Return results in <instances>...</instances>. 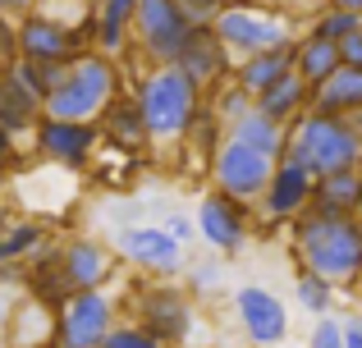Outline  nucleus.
I'll return each instance as SVG.
<instances>
[{
    "instance_id": "nucleus-1",
    "label": "nucleus",
    "mask_w": 362,
    "mask_h": 348,
    "mask_svg": "<svg viewBox=\"0 0 362 348\" xmlns=\"http://www.w3.org/2000/svg\"><path fill=\"white\" fill-rule=\"evenodd\" d=\"M289 224L298 266L326 275L335 289H354L362 280V215H330L308 206Z\"/></svg>"
},
{
    "instance_id": "nucleus-2",
    "label": "nucleus",
    "mask_w": 362,
    "mask_h": 348,
    "mask_svg": "<svg viewBox=\"0 0 362 348\" xmlns=\"http://www.w3.org/2000/svg\"><path fill=\"white\" fill-rule=\"evenodd\" d=\"M133 97L142 106L151 143H188L206 106V92L179 64H142V73L133 78Z\"/></svg>"
},
{
    "instance_id": "nucleus-3",
    "label": "nucleus",
    "mask_w": 362,
    "mask_h": 348,
    "mask_svg": "<svg viewBox=\"0 0 362 348\" xmlns=\"http://www.w3.org/2000/svg\"><path fill=\"white\" fill-rule=\"evenodd\" d=\"M303 161L312 174H335V170H358L362 165V133L354 115H326V110H308L289 124L284 152Z\"/></svg>"
},
{
    "instance_id": "nucleus-4",
    "label": "nucleus",
    "mask_w": 362,
    "mask_h": 348,
    "mask_svg": "<svg viewBox=\"0 0 362 348\" xmlns=\"http://www.w3.org/2000/svg\"><path fill=\"white\" fill-rule=\"evenodd\" d=\"M129 88V64L106 51H83L64 69L60 88L46 97V115L60 119H97L119 92Z\"/></svg>"
},
{
    "instance_id": "nucleus-5",
    "label": "nucleus",
    "mask_w": 362,
    "mask_h": 348,
    "mask_svg": "<svg viewBox=\"0 0 362 348\" xmlns=\"http://www.w3.org/2000/svg\"><path fill=\"white\" fill-rule=\"evenodd\" d=\"M211 28L234 51V60H243V55H252V51H271V46L293 42V18L280 14V9H271V5H252V0H225Z\"/></svg>"
},
{
    "instance_id": "nucleus-6",
    "label": "nucleus",
    "mask_w": 362,
    "mask_h": 348,
    "mask_svg": "<svg viewBox=\"0 0 362 348\" xmlns=\"http://www.w3.org/2000/svg\"><path fill=\"white\" fill-rule=\"evenodd\" d=\"M193 37V18L179 0H142L133 14V51L142 64H175Z\"/></svg>"
},
{
    "instance_id": "nucleus-7",
    "label": "nucleus",
    "mask_w": 362,
    "mask_h": 348,
    "mask_svg": "<svg viewBox=\"0 0 362 348\" xmlns=\"http://www.w3.org/2000/svg\"><path fill=\"white\" fill-rule=\"evenodd\" d=\"M280 156H266L257 152V147H247L243 138L225 133L221 143H216V152L206 156V174H211V184L221 188V193L239 197V202H262L266 184H271V170Z\"/></svg>"
},
{
    "instance_id": "nucleus-8",
    "label": "nucleus",
    "mask_w": 362,
    "mask_h": 348,
    "mask_svg": "<svg viewBox=\"0 0 362 348\" xmlns=\"http://www.w3.org/2000/svg\"><path fill=\"white\" fill-rule=\"evenodd\" d=\"M14 37H18V55L23 60H55V64H74L83 51H92V5L83 14L78 28L51 18L46 9H33L14 23Z\"/></svg>"
},
{
    "instance_id": "nucleus-9",
    "label": "nucleus",
    "mask_w": 362,
    "mask_h": 348,
    "mask_svg": "<svg viewBox=\"0 0 362 348\" xmlns=\"http://www.w3.org/2000/svg\"><path fill=\"white\" fill-rule=\"evenodd\" d=\"M115 321L119 303L106 289H74L55 307V348H101Z\"/></svg>"
},
{
    "instance_id": "nucleus-10",
    "label": "nucleus",
    "mask_w": 362,
    "mask_h": 348,
    "mask_svg": "<svg viewBox=\"0 0 362 348\" xmlns=\"http://www.w3.org/2000/svg\"><path fill=\"white\" fill-rule=\"evenodd\" d=\"M33 156L46 165H64V170H83L92 161L101 143V124L97 119H60V115H42L33 128Z\"/></svg>"
},
{
    "instance_id": "nucleus-11",
    "label": "nucleus",
    "mask_w": 362,
    "mask_h": 348,
    "mask_svg": "<svg viewBox=\"0 0 362 348\" xmlns=\"http://www.w3.org/2000/svg\"><path fill=\"white\" fill-rule=\"evenodd\" d=\"M133 312H138V321L147 325V330H156L170 348L193 340V298H188V289L170 284V275H160V284L138 289Z\"/></svg>"
},
{
    "instance_id": "nucleus-12",
    "label": "nucleus",
    "mask_w": 362,
    "mask_h": 348,
    "mask_svg": "<svg viewBox=\"0 0 362 348\" xmlns=\"http://www.w3.org/2000/svg\"><path fill=\"white\" fill-rule=\"evenodd\" d=\"M115 248L142 275H179V266H184V243L165 224H124L115 234Z\"/></svg>"
},
{
    "instance_id": "nucleus-13",
    "label": "nucleus",
    "mask_w": 362,
    "mask_h": 348,
    "mask_svg": "<svg viewBox=\"0 0 362 348\" xmlns=\"http://www.w3.org/2000/svg\"><path fill=\"white\" fill-rule=\"evenodd\" d=\"M243 206L239 197H230V193H206L202 202H197V239L206 243L211 252H221V257H230V252H239L243 243H247V215H243Z\"/></svg>"
},
{
    "instance_id": "nucleus-14",
    "label": "nucleus",
    "mask_w": 362,
    "mask_h": 348,
    "mask_svg": "<svg viewBox=\"0 0 362 348\" xmlns=\"http://www.w3.org/2000/svg\"><path fill=\"white\" fill-rule=\"evenodd\" d=\"M234 312H239V325L243 335L252 340L257 348H275L289 340V307L262 284H243L234 294Z\"/></svg>"
},
{
    "instance_id": "nucleus-15",
    "label": "nucleus",
    "mask_w": 362,
    "mask_h": 348,
    "mask_svg": "<svg viewBox=\"0 0 362 348\" xmlns=\"http://www.w3.org/2000/svg\"><path fill=\"white\" fill-rule=\"evenodd\" d=\"M312 188H317V174L293 156H280L271 170V184L262 193V211L271 220H293V215H303L312 206Z\"/></svg>"
},
{
    "instance_id": "nucleus-16",
    "label": "nucleus",
    "mask_w": 362,
    "mask_h": 348,
    "mask_svg": "<svg viewBox=\"0 0 362 348\" xmlns=\"http://www.w3.org/2000/svg\"><path fill=\"white\" fill-rule=\"evenodd\" d=\"M175 64H179V69H184L202 92H211L216 83L234 78V64H239V60H234V51L221 42V32L206 23V28H193V37H188V46L179 51Z\"/></svg>"
},
{
    "instance_id": "nucleus-17",
    "label": "nucleus",
    "mask_w": 362,
    "mask_h": 348,
    "mask_svg": "<svg viewBox=\"0 0 362 348\" xmlns=\"http://www.w3.org/2000/svg\"><path fill=\"white\" fill-rule=\"evenodd\" d=\"M60 270H64V284L74 289H106L110 275H115V257H110L106 243L88 239V234H74V239L60 243Z\"/></svg>"
},
{
    "instance_id": "nucleus-18",
    "label": "nucleus",
    "mask_w": 362,
    "mask_h": 348,
    "mask_svg": "<svg viewBox=\"0 0 362 348\" xmlns=\"http://www.w3.org/2000/svg\"><path fill=\"white\" fill-rule=\"evenodd\" d=\"M42 115H46L42 97H37L9 64H0V128L14 133V138H33V128H37Z\"/></svg>"
},
{
    "instance_id": "nucleus-19",
    "label": "nucleus",
    "mask_w": 362,
    "mask_h": 348,
    "mask_svg": "<svg viewBox=\"0 0 362 348\" xmlns=\"http://www.w3.org/2000/svg\"><path fill=\"white\" fill-rule=\"evenodd\" d=\"M97 124H101V138L124 147V152H138V147L151 143L147 138V119H142V106H138V97H133V88H124L119 97L101 110Z\"/></svg>"
},
{
    "instance_id": "nucleus-20",
    "label": "nucleus",
    "mask_w": 362,
    "mask_h": 348,
    "mask_svg": "<svg viewBox=\"0 0 362 348\" xmlns=\"http://www.w3.org/2000/svg\"><path fill=\"white\" fill-rule=\"evenodd\" d=\"M293 64H298V37H293V42H284V46H271V51L243 55V60L234 64V78H239L252 97H262L271 83H280L284 73H293Z\"/></svg>"
},
{
    "instance_id": "nucleus-21",
    "label": "nucleus",
    "mask_w": 362,
    "mask_h": 348,
    "mask_svg": "<svg viewBox=\"0 0 362 348\" xmlns=\"http://www.w3.org/2000/svg\"><path fill=\"white\" fill-rule=\"evenodd\" d=\"M312 110L326 115H358L362 110V69L358 64H339L326 83L312 88Z\"/></svg>"
},
{
    "instance_id": "nucleus-22",
    "label": "nucleus",
    "mask_w": 362,
    "mask_h": 348,
    "mask_svg": "<svg viewBox=\"0 0 362 348\" xmlns=\"http://www.w3.org/2000/svg\"><path fill=\"white\" fill-rule=\"evenodd\" d=\"M257 110H266V115L280 119V124H293L298 115H308V110H312V83L303 78L298 69L284 73L280 83H271V88L257 97Z\"/></svg>"
},
{
    "instance_id": "nucleus-23",
    "label": "nucleus",
    "mask_w": 362,
    "mask_h": 348,
    "mask_svg": "<svg viewBox=\"0 0 362 348\" xmlns=\"http://www.w3.org/2000/svg\"><path fill=\"white\" fill-rule=\"evenodd\" d=\"M312 206H317V211H330V215H358V206H362V165L358 170L317 174Z\"/></svg>"
},
{
    "instance_id": "nucleus-24",
    "label": "nucleus",
    "mask_w": 362,
    "mask_h": 348,
    "mask_svg": "<svg viewBox=\"0 0 362 348\" xmlns=\"http://www.w3.org/2000/svg\"><path fill=\"white\" fill-rule=\"evenodd\" d=\"M225 133H234V138H243L247 147H257V152H266V156H280L284 152V138H289V124H280V119H271L266 110H247V115H239Z\"/></svg>"
},
{
    "instance_id": "nucleus-25",
    "label": "nucleus",
    "mask_w": 362,
    "mask_h": 348,
    "mask_svg": "<svg viewBox=\"0 0 362 348\" xmlns=\"http://www.w3.org/2000/svg\"><path fill=\"white\" fill-rule=\"evenodd\" d=\"M339 42H330V37H317V32H308V37H298V64L293 69L303 73V78L317 88V83H326L330 73L339 69Z\"/></svg>"
},
{
    "instance_id": "nucleus-26",
    "label": "nucleus",
    "mask_w": 362,
    "mask_h": 348,
    "mask_svg": "<svg viewBox=\"0 0 362 348\" xmlns=\"http://www.w3.org/2000/svg\"><path fill=\"white\" fill-rule=\"evenodd\" d=\"M358 28H362V14H358V9L339 5V0H326V5H317V9H312L308 32L330 37V42H344V37H349V32H358Z\"/></svg>"
},
{
    "instance_id": "nucleus-27",
    "label": "nucleus",
    "mask_w": 362,
    "mask_h": 348,
    "mask_svg": "<svg viewBox=\"0 0 362 348\" xmlns=\"http://www.w3.org/2000/svg\"><path fill=\"white\" fill-rule=\"evenodd\" d=\"M252 106H257V97H252V92H247L239 78H225V83H216V88H211V106H206V110H211V115L221 119L225 128H230L234 119L247 115Z\"/></svg>"
},
{
    "instance_id": "nucleus-28",
    "label": "nucleus",
    "mask_w": 362,
    "mask_h": 348,
    "mask_svg": "<svg viewBox=\"0 0 362 348\" xmlns=\"http://www.w3.org/2000/svg\"><path fill=\"white\" fill-rule=\"evenodd\" d=\"M293 298H298L303 312L326 316V312H330V303H335V284H330L326 275H317V270L298 266V275H293Z\"/></svg>"
},
{
    "instance_id": "nucleus-29",
    "label": "nucleus",
    "mask_w": 362,
    "mask_h": 348,
    "mask_svg": "<svg viewBox=\"0 0 362 348\" xmlns=\"http://www.w3.org/2000/svg\"><path fill=\"white\" fill-rule=\"evenodd\" d=\"M9 69H14L18 78H23L28 88H33L37 97H42V106H46V97H51V92L60 88V78H64V69H69V64H55V60H23V55H18V60L9 64Z\"/></svg>"
},
{
    "instance_id": "nucleus-30",
    "label": "nucleus",
    "mask_w": 362,
    "mask_h": 348,
    "mask_svg": "<svg viewBox=\"0 0 362 348\" xmlns=\"http://www.w3.org/2000/svg\"><path fill=\"white\" fill-rule=\"evenodd\" d=\"M42 243H46V224L42 220H9L5 224V248H9V257H14V261L33 257Z\"/></svg>"
},
{
    "instance_id": "nucleus-31",
    "label": "nucleus",
    "mask_w": 362,
    "mask_h": 348,
    "mask_svg": "<svg viewBox=\"0 0 362 348\" xmlns=\"http://www.w3.org/2000/svg\"><path fill=\"white\" fill-rule=\"evenodd\" d=\"M101 348H170V344L133 316V321H115V325H110V335H106V344H101Z\"/></svg>"
},
{
    "instance_id": "nucleus-32",
    "label": "nucleus",
    "mask_w": 362,
    "mask_h": 348,
    "mask_svg": "<svg viewBox=\"0 0 362 348\" xmlns=\"http://www.w3.org/2000/svg\"><path fill=\"white\" fill-rule=\"evenodd\" d=\"M308 348H344V321H335V316H317V325H312L308 335Z\"/></svg>"
},
{
    "instance_id": "nucleus-33",
    "label": "nucleus",
    "mask_w": 362,
    "mask_h": 348,
    "mask_svg": "<svg viewBox=\"0 0 362 348\" xmlns=\"http://www.w3.org/2000/svg\"><path fill=\"white\" fill-rule=\"evenodd\" d=\"M138 5H142V0H92V9H97L101 18H115V23H129V28H133Z\"/></svg>"
},
{
    "instance_id": "nucleus-34",
    "label": "nucleus",
    "mask_w": 362,
    "mask_h": 348,
    "mask_svg": "<svg viewBox=\"0 0 362 348\" xmlns=\"http://www.w3.org/2000/svg\"><path fill=\"white\" fill-rule=\"evenodd\" d=\"M179 5H184V14L193 18V28H206V23H216V14H221L225 0H179Z\"/></svg>"
},
{
    "instance_id": "nucleus-35",
    "label": "nucleus",
    "mask_w": 362,
    "mask_h": 348,
    "mask_svg": "<svg viewBox=\"0 0 362 348\" xmlns=\"http://www.w3.org/2000/svg\"><path fill=\"white\" fill-rule=\"evenodd\" d=\"M18 60V37H14V18L0 14V64H14Z\"/></svg>"
},
{
    "instance_id": "nucleus-36",
    "label": "nucleus",
    "mask_w": 362,
    "mask_h": 348,
    "mask_svg": "<svg viewBox=\"0 0 362 348\" xmlns=\"http://www.w3.org/2000/svg\"><path fill=\"white\" fill-rule=\"evenodd\" d=\"M165 229L175 234L179 243H193L197 239V220H188V215H165Z\"/></svg>"
},
{
    "instance_id": "nucleus-37",
    "label": "nucleus",
    "mask_w": 362,
    "mask_h": 348,
    "mask_svg": "<svg viewBox=\"0 0 362 348\" xmlns=\"http://www.w3.org/2000/svg\"><path fill=\"white\" fill-rule=\"evenodd\" d=\"M339 60H344V64H358V69H362V28H358V32H349L344 42H339Z\"/></svg>"
},
{
    "instance_id": "nucleus-38",
    "label": "nucleus",
    "mask_w": 362,
    "mask_h": 348,
    "mask_svg": "<svg viewBox=\"0 0 362 348\" xmlns=\"http://www.w3.org/2000/svg\"><path fill=\"white\" fill-rule=\"evenodd\" d=\"M0 165H5V170H14V165H18V138L5 133V128H0Z\"/></svg>"
},
{
    "instance_id": "nucleus-39",
    "label": "nucleus",
    "mask_w": 362,
    "mask_h": 348,
    "mask_svg": "<svg viewBox=\"0 0 362 348\" xmlns=\"http://www.w3.org/2000/svg\"><path fill=\"white\" fill-rule=\"evenodd\" d=\"M33 9H37V0H0V14H9L14 23H18L23 14H33Z\"/></svg>"
},
{
    "instance_id": "nucleus-40",
    "label": "nucleus",
    "mask_w": 362,
    "mask_h": 348,
    "mask_svg": "<svg viewBox=\"0 0 362 348\" xmlns=\"http://www.w3.org/2000/svg\"><path fill=\"white\" fill-rule=\"evenodd\" d=\"M344 348H362V312H354L344 321Z\"/></svg>"
},
{
    "instance_id": "nucleus-41",
    "label": "nucleus",
    "mask_w": 362,
    "mask_h": 348,
    "mask_svg": "<svg viewBox=\"0 0 362 348\" xmlns=\"http://www.w3.org/2000/svg\"><path fill=\"white\" fill-rule=\"evenodd\" d=\"M9 307H14V303L0 294V344H5V330H9Z\"/></svg>"
},
{
    "instance_id": "nucleus-42",
    "label": "nucleus",
    "mask_w": 362,
    "mask_h": 348,
    "mask_svg": "<svg viewBox=\"0 0 362 348\" xmlns=\"http://www.w3.org/2000/svg\"><path fill=\"white\" fill-rule=\"evenodd\" d=\"M9 224V206H5V197H0V229Z\"/></svg>"
},
{
    "instance_id": "nucleus-43",
    "label": "nucleus",
    "mask_w": 362,
    "mask_h": 348,
    "mask_svg": "<svg viewBox=\"0 0 362 348\" xmlns=\"http://www.w3.org/2000/svg\"><path fill=\"white\" fill-rule=\"evenodd\" d=\"M5 188H9V170L0 165V197H5Z\"/></svg>"
},
{
    "instance_id": "nucleus-44",
    "label": "nucleus",
    "mask_w": 362,
    "mask_h": 348,
    "mask_svg": "<svg viewBox=\"0 0 362 348\" xmlns=\"http://www.w3.org/2000/svg\"><path fill=\"white\" fill-rule=\"evenodd\" d=\"M339 5H349V9H358V14H362V0H339Z\"/></svg>"
},
{
    "instance_id": "nucleus-45",
    "label": "nucleus",
    "mask_w": 362,
    "mask_h": 348,
    "mask_svg": "<svg viewBox=\"0 0 362 348\" xmlns=\"http://www.w3.org/2000/svg\"><path fill=\"white\" fill-rule=\"evenodd\" d=\"M252 5H284V0H252Z\"/></svg>"
},
{
    "instance_id": "nucleus-46",
    "label": "nucleus",
    "mask_w": 362,
    "mask_h": 348,
    "mask_svg": "<svg viewBox=\"0 0 362 348\" xmlns=\"http://www.w3.org/2000/svg\"><path fill=\"white\" fill-rule=\"evenodd\" d=\"M354 124H358V133H362V110H358V115H354Z\"/></svg>"
},
{
    "instance_id": "nucleus-47",
    "label": "nucleus",
    "mask_w": 362,
    "mask_h": 348,
    "mask_svg": "<svg viewBox=\"0 0 362 348\" xmlns=\"http://www.w3.org/2000/svg\"><path fill=\"white\" fill-rule=\"evenodd\" d=\"M312 5H326V0H312Z\"/></svg>"
},
{
    "instance_id": "nucleus-48",
    "label": "nucleus",
    "mask_w": 362,
    "mask_h": 348,
    "mask_svg": "<svg viewBox=\"0 0 362 348\" xmlns=\"http://www.w3.org/2000/svg\"><path fill=\"white\" fill-rule=\"evenodd\" d=\"M358 215H362V206H358Z\"/></svg>"
}]
</instances>
